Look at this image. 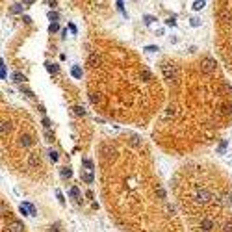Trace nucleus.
Returning <instances> with one entry per match:
<instances>
[{
	"label": "nucleus",
	"mask_w": 232,
	"mask_h": 232,
	"mask_svg": "<svg viewBox=\"0 0 232 232\" xmlns=\"http://www.w3.org/2000/svg\"><path fill=\"white\" fill-rule=\"evenodd\" d=\"M195 199L199 201V202H208L210 199H212V193H210L208 189H197V193H195Z\"/></svg>",
	"instance_id": "7ed1b4c3"
},
{
	"label": "nucleus",
	"mask_w": 232,
	"mask_h": 232,
	"mask_svg": "<svg viewBox=\"0 0 232 232\" xmlns=\"http://www.w3.org/2000/svg\"><path fill=\"white\" fill-rule=\"evenodd\" d=\"M82 164L86 165L89 171H93V161H91V160H87V158H82Z\"/></svg>",
	"instance_id": "a878e982"
},
{
	"label": "nucleus",
	"mask_w": 232,
	"mask_h": 232,
	"mask_svg": "<svg viewBox=\"0 0 232 232\" xmlns=\"http://www.w3.org/2000/svg\"><path fill=\"white\" fill-rule=\"evenodd\" d=\"M56 197H58V201H60V204H65V199H63V193L60 191V189H58V191H56Z\"/></svg>",
	"instance_id": "f704fd0d"
},
{
	"label": "nucleus",
	"mask_w": 232,
	"mask_h": 232,
	"mask_svg": "<svg viewBox=\"0 0 232 232\" xmlns=\"http://www.w3.org/2000/svg\"><path fill=\"white\" fill-rule=\"evenodd\" d=\"M204 6H206V0H195V2H193V9L195 11H201Z\"/></svg>",
	"instance_id": "dca6fc26"
},
{
	"label": "nucleus",
	"mask_w": 232,
	"mask_h": 232,
	"mask_svg": "<svg viewBox=\"0 0 232 232\" xmlns=\"http://www.w3.org/2000/svg\"><path fill=\"white\" fill-rule=\"evenodd\" d=\"M20 91H23V93H24V95H28V97H30V98H33V93H32V89H28V87H24V86H23V84H20Z\"/></svg>",
	"instance_id": "bb28decb"
},
{
	"label": "nucleus",
	"mask_w": 232,
	"mask_h": 232,
	"mask_svg": "<svg viewBox=\"0 0 232 232\" xmlns=\"http://www.w3.org/2000/svg\"><path fill=\"white\" fill-rule=\"evenodd\" d=\"M11 13H15V15L23 13V6H20V4H13V6H11Z\"/></svg>",
	"instance_id": "412c9836"
},
{
	"label": "nucleus",
	"mask_w": 232,
	"mask_h": 232,
	"mask_svg": "<svg viewBox=\"0 0 232 232\" xmlns=\"http://www.w3.org/2000/svg\"><path fill=\"white\" fill-rule=\"evenodd\" d=\"M48 6H52V8H56V0H48Z\"/></svg>",
	"instance_id": "a18cd8bd"
},
{
	"label": "nucleus",
	"mask_w": 232,
	"mask_h": 232,
	"mask_svg": "<svg viewBox=\"0 0 232 232\" xmlns=\"http://www.w3.org/2000/svg\"><path fill=\"white\" fill-rule=\"evenodd\" d=\"M23 20H24V23H26V24H30V23H32V19H30V17H28V15H24V17H23Z\"/></svg>",
	"instance_id": "a19ab883"
},
{
	"label": "nucleus",
	"mask_w": 232,
	"mask_h": 232,
	"mask_svg": "<svg viewBox=\"0 0 232 232\" xmlns=\"http://www.w3.org/2000/svg\"><path fill=\"white\" fill-rule=\"evenodd\" d=\"M48 158H50L52 161H58V152H56V151H50V152H48Z\"/></svg>",
	"instance_id": "72a5a7b5"
},
{
	"label": "nucleus",
	"mask_w": 232,
	"mask_h": 232,
	"mask_svg": "<svg viewBox=\"0 0 232 232\" xmlns=\"http://www.w3.org/2000/svg\"><path fill=\"white\" fill-rule=\"evenodd\" d=\"M201 69L204 73H215V69H217V61L212 60V58H204L201 63Z\"/></svg>",
	"instance_id": "f03ea898"
},
{
	"label": "nucleus",
	"mask_w": 232,
	"mask_h": 232,
	"mask_svg": "<svg viewBox=\"0 0 232 232\" xmlns=\"http://www.w3.org/2000/svg\"><path fill=\"white\" fill-rule=\"evenodd\" d=\"M89 100L93 102V104H98V102H102V97L97 95V93H91V95H89Z\"/></svg>",
	"instance_id": "f3484780"
},
{
	"label": "nucleus",
	"mask_w": 232,
	"mask_h": 232,
	"mask_svg": "<svg viewBox=\"0 0 232 232\" xmlns=\"http://www.w3.org/2000/svg\"><path fill=\"white\" fill-rule=\"evenodd\" d=\"M19 139H20V145H23V147H30V145L33 143V141H32V137L28 136V134H23Z\"/></svg>",
	"instance_id": "0eeeda50"
},
{
	"label": "nucleus",
	"mask_w": 232,
	"mask_h": 232,
	"mask_svg": "<svg viewBox=\"0 0 232 232\" xmlns=\"http://www.w3.org/2000/svg\"><path fill=\"white\" fill-rule=\"evenodd\" d=\"M189 24H191L193 28H197V26H201V19H199V17H193V19H191V23H189Z\"/></svg>",
	"instance_id": "7c9ffc66"
},
{
	"label": "nucleus",
	"mask_w": 232,
	"mask_h": 232,
	"mask_svg": "<svg viewBox=\"0 0 232 232\" xmlns=\"http://www.w3.org/2000/svg\"><path fill=\"white\" fill-rule=\"evenodd\" d=\"M9 128H11V126H9V123H8V121H2V126H0V132H2V137H6V136H8Z\"/></svg>",
	"instance_id": "f8f14e48"
},
{
	"label": "nucleus",
	"mask_w": 232,
	"mask_h": 232,
	"mask_svg": "<svg viewBox=\"0 0 232 232\" xmlns=\"http://www.w3.org/2000/svg\"><path fill=\"white\" fill-rule=\"evenodd\" d=\"M219 19L223 20V23H228V20H230V11L228 9H221L219 11Z\"/></svg>",
	"instance_id": "9d476101"
},
{
	"label": "nucleus",
	"mask_w": 232,
	"mask_h": 232,
	"mask_svg": "<svg viewBox=\"0 0 232 232\" xmlns=\"http://www.w3.org/2000/svg\"><path fill=\"white\" fill-rule=\"evenodd\" d=\"M175 113H177V108H175V106H169V108L165 110V117H167V119H169V117H175Z\"/></svg>",
	"instance_id": "a211bd4d"
},
{
	"label": "nucleus",
	"mask_w": 232,
	"mask_h": 232,
	"mask_svg": "<svg viewBox=\"0 0 232 232\" xmlns=\"http://www.w3.org/2000/svg\"><path fill=\"white\" fill-rule=\"evenodd\" d=\"M225 147H227V141H221V145H219V152L225 151Z\"/></svg>",
	"instance_id": "ea45409f"
},
{
	"label": "nucleus",
	"mask_w": 232,
	"mask_h": 232,
	"mask_svg": "<svg viewBox=\"0 0 232 232\" xmlns=\"http://www.w3.org/2000/svg\"><path fill=\"white\" fill-rule=\"evenodd\" d=\"M8 230L9 232H24V225L20 223V221H11L8 225Z\"/></svg>",
	"instance_id": "20e7f679"
},
{
	"label": "nucleus",
	"mask_w": 232,
	"mask_h": 232,
	"mask_svg": "<svg viewBox=\"0 0 232 232\" xmlns=\"http://www.w3.org/2000/svg\"><path fill=\"white\" fill-rule=\"evenodd\" d=\"M28 164H30V167H37V165H41V158H39V154H37V152H32L30 156H28Z\"/></svg>",
	"instance_id": "423d86ee"
},
{
	"label": "nucleus",
	"mask_w": 232,
	"mask_h": 232,
	"mask_svg": "<svg viewBox=\"0 0 232 232\" xmlns=\"http://www.w3.org/2000/svg\"><path fill=\"white\" fill-rule=\"evenodd\" d=\"M221 232H232V221H227L221 227Z\"/></svg>",
	"instance_id": "5701e85b"
},
{
	"label": "nucleus",
	"mask_w": 232,
	"mask_h": 232,
	"mask_svg": "<svg viewBox=\"0 0 232 232\" xmlns=\"http://www.w3.org/2000/svg\"><path fill=\"white\" fill-rule=\"evenodd\" d=\"M141 80H145V82L152 80V73L149 71V69H141Z\"/></svg>",
	"instance_id": "1a4fd4ad"
},
{
	"label": "nucleus",
	"mask_w": 232,
	"mask_h": 232,
	"mask_svg": "<svg viewBox=\"0 0 232 232\" xmlns=\"http://www.w3.org/2000/svg\"><path fill=\"white\" fill-rule=\"evenodd\" d=\"M13 82H17V84H24V82H26V76H24V74H20V73H13Z\"/></svg>",
	"instance_id": "2eb2a0df"
},
{
	"label": "nucleus",
	"mask_w": 232,
	"mask_h": 232,
	"mask_svg": "<svg viewBox=\"0 0 232 232\" xmlns=\"http://www.w3.org/2000/svg\"><path fill=\"white\" fill-rule=\"evenodd\" d=\"M23 2H24V4H26V6H32V4H33V2H36V0H23Z\"/></svg>",
	"instance_id": "79ce46f5"
},
{
	"label": "nucleus",
	"mask_w": 232,
	"mask_h": 232,
	"mask_svg": "<svg viewBox=\"0 0 232 232\" xmlns=\"http://www.w3.org/2000/svg\"><path fill=\"white\" fill-rule=\"evenodd\" d=\"M82 178L86 180L87 184H93V173H91V171H89V173H84V175H82Z\"/></svg>",
	"instance_id": "aec40b11"
},
{
	"label": "nucleus",
	"mask_w": 232,
	"mask_h": 232,
	"mask_svg": "<svg viewBox=\"0 0 232 232\" xmlns=\"http://www.w3.org/2000/svg\"><path fill=\"white\" fill-rule=\"evenodd\" d=\"M165 24H167V26H177V20H175V19H167Z\"/></svg>",
	"instance_id": "4c0bfd02"
},
{
	"label": "nucleus",
	"mask_w": 232,
	"mask_h": 232,
	"mask_svg": "<svg viewBox=\"0 0 232 232\" xmlns=\"http://www.w3.org/2000/svg\"><path fill=\"white\" fill-rule=\"evenodd\" d=\"M161 73H164L165 80H169L173 84L178 82V69L175 65H171V63H161Z\"/></svg>",
	"instance_id": "f257e3e1"
},
{
	"label": "nucleus",
	"mask_w": 232,
	"mask_h": 232,
	"mask_svg": "<svg viewBox=\"0 0 232 232\" xmlns=\"http://www.w3.org/2000/svg\"><path fill=\"white\" fill-rule=\"evenodd\" d=\"M20 206H24V208L28 210V212H30V215H37V212H36V206H33L32 202H23Z\"/></svg>",
	"instance_id": "ddd939ff"
},
{
	"label": "nucleus",
	"mask_w": 232,
	"mask_h": 232,
	"mask_svg": "<svg viewBox=\"0 0 232 232\" xmlns=\"http://www.w3.org/2000/svg\"><path fill=\"white\" fill-rule=\"evenodd\" d=\"M143 20H145V24H147V26H151V24L154 23V20H156V19H154L152 15H145V17H143Z\"/></svg>",
	"instance_id": "c85d7f7f"
},
{
	"label": "nucleus",
	"mask_w": 232,
	"mask_h": 232,
	"mask_svg": "<svg viewBox=\"0 0 232 232\" xmlns=\"http://www.w3.org/2000/svg\"><path fill=\"white\" fill-rule=\"evenodd\" d=\"M89 63H91V65H93V67H97V65H98V63H100V56H98V54H95V52H93V54H91V56H89Z\"/></svg>",
	"instance_id": "9b49d317"
},
{
	"label": "nucleus",
	"mask_w": 232,
	"mask_h": 232,
	"mask_svg": "<svg viewBox=\"0 0 232 232\" xmlns=\"http://www.w3.org/2000/svg\"><path fill=\"white\" fill-rule=\"evenodd\" d=\"M71 74L74 76V78H82V69H80V65H73Z\"/></svg>",
	"instance_id": "4468645a"
},
{
	"label": "nucleus",
	"mask_w": 232,
	"mask_h": 232,
	"mask_svg": "<svg viewBox=\"0 0 232 232\" xmlns=\"http://www.w3.org/2000/svg\"><path fill=\"white\" fill-rule=\"evenodd\" d=\"M2 78H6V65H4V61H2Z\"/></svg>",
	"instance_id": "37998d69"
},
{
	"label": "nucleus",
	"mask_w": 232,
	"mask_h": 232,
	"mask_svg": "<svg viewBox=\"0 0 232 232\" xmlns=\"http://www.w3.org/2000/svg\"><path fill=\"white\" fill-rule=\"evenodd\" d=\"M45 65H47V71L50 73V74H58V71H60V69H58V65H56V63H50V61H47Z\"/></svg>",
	"instance_id": "6e6552de"
},
{
	"label": "nucleus",
	"mask_w": 232,
	"mask_h": 232,
	"mask_svg": "<svg viewBox=\"0 0 232 232\" xmlns=\"http://www.w3.org/2000/svg\"><path fill=\"white\" fill-rule=\"evenodd\" d=\"M41 124L45 126V130H48V128L52 126V123H50V119H48V117H43V121H41Z\"/></svg>",
	"instance_id": "cd10ccee"
},
{
	"label": "nucleus",
	"mask_w": 232,
	"mask_h": 232,
	"mask_svg": "<svg viewBox=\"0 0 232 232\" xmlns=\"http://www.w3.org/2000/svg\"><path fill=\"white\" fill-rule=\"evenodd\" d=\"M156 193H158L160 199H165V189L164 188H156Z\"/></svg>",
	"instance_id": "473e14b6"
},
{
	"label": "nucleus",
	"mask_w": 232,
	"mask_h": 232,
	"mask_svg": "<svg viewBox=\"0 0 232 232\" xmlns=\"http://www.w3.org/2000/svg\"><path fill=\"white\" fill-rule=\"evenodd\" d=\"M48 32H50V33L60 32V24H58V23H50V26H48Z\"/></svg>",
	"instance_id": "393cba45"
},
{
	"label": "nucleus",
	"mask_w": 232,
	"mask_h": 232,
	"mask_svg": "<svg viewBox=\"0 0 232 232\" xmlns=\"http://www.w3.org/2000/svg\"><path fill=\"white\" fill-rule=\"evenodd\" d=\"M45 136H47V141H54V139H52V136H50V132H48V130L45 132Z\"/></svg>",
	"instance_id": "58836bf2"
},
{
	"label": "nucleus",
	"mask_w": 232,
	"mask_h": 232,
	"mask_svg": "<svg viewBox=\"0 0 232 232\" xmlns=\"http://www.w3.org/2000/svg\"><path fill=\"white\" fill-rule=\"evenodd\" d=\"M48 19H50L52 23H58V13L56 11H48Z\"/></svg>",
	"instance_id": "c756f323"
},
{
	"label": "nucleus",
	"mask_w": 232,
	"mask_h": 232,
	"mask_svg": "<svg viewBox=\"0 0 232 232\" xmlns=\"http://www.w3.org/2000/svg\"><path fill=\"white\" fill-rule=\"evenodd\" d=\"M69 28H71V32H73V33H76V26H74V24H69Z\"/></svg>",
	"instance_id": "c03bdc74"
},
{
	"label": "nucleus",
	"mask_w": 232,
	"mask_h": 232,
	"mask_svg": "<svg viewBox=\"0 0 232 232\" xmlns=\"http://www.w3.org/2000/svg\"><path fill=\"white\" fill-rule=\"evenodd\" d=\"M215 227H217V223H215L214 219H202V223H201V228L204 230V232L212 230V228H215Z\"/></svg>",
	"instance_id": "39448f33"
},
{
	"label": "nucleus",
	"mask_w": 232,
	"mask_h": 232,
	"mask_svg": "<svg viewBox=\"0 0 232 232\" xmlns=\"http://www.w3.org/2000/svg\"><path fill=\"white\" fill-rule=\"evenodd\" d=\"M117 8H119V11H121L123 15L126 17V13H124V8H123V0H117Z\"/></svg>",
	"instance_id": "e433bc0d"
},
{
	"label": "nucleus",
	"mask_w": 232,
	"mask_h": 232,
	"mask_svg": "<svg viewBox=\"0 0 232 232\" xmlns=\"http://www.w3.org/2000/svg\"><path fill=\"white\" fill-rule=\"evenodd\" d=\"M69 193H71V197H73V199H78V197H80V189L78 188H71V191H69Z\"/></svg>",
	"instance_id": "b1692460"
},
{
	"label": "nucleus",
	"mask_w": 232,
	"mask_h": 232,
	"mask_svg": "<svg viewBox=\"0 0 232 232\" xmlns=\"http://www.w3.org/2000/svg\"><path fill=\"white\" fill-rule=\"evenodd\" d=\"M221 202H223V204H230V202H232V197L225 193V195H223V201H221Z\"/></svg>",
	"instance_id": "2f4dec72"
},
{
	"label": "nucleus",
	"mask_w": 232,
	"mask_h": 232,
	"mask_svg": "<svg viewBox=\"0 0 232 232\" xmlns=\"http://www.w3.org/2000/svg\"><path fill=\"white\" fill-rule=\"evenodd\" d=\"M61 177L63 178H71L73 177V171L69 169V167H63V169H61Z\"/></svg>",
	"instance_id": "6ab92c4d"
},
{
	"label": "nucleus",
	"mask_w": 232,
	"mask_h": 232,
	"mask_svg": "<svg viewBox=\"0 0 232 232\" xmlns=\"http://www.w3.org/2000/svg\"><path fill=\"white\" fill-rule=\"evenodd\" d=\"M73 110H74V115H82V117L86 115V110H84V106H74Z\"/></svg>",
	"instance_id": "4be33fe9"
},
{
	"label": "nucleus",
	"mask_w": 232,
	"mask_h": 232,
	"mask_svg": "<svg viewBox=\"0 0 232 232\" xmlns=\"http://www.w3.org/2000/svg\"><path fill=\"white\" fill-rule=\"evenodd\" d=\"M145 50H147V52H156V50H160V48L154 47V45H149V47H145Z\"/></svg>",
	"instance_id": "c9c22d12"
}]
</instances>
